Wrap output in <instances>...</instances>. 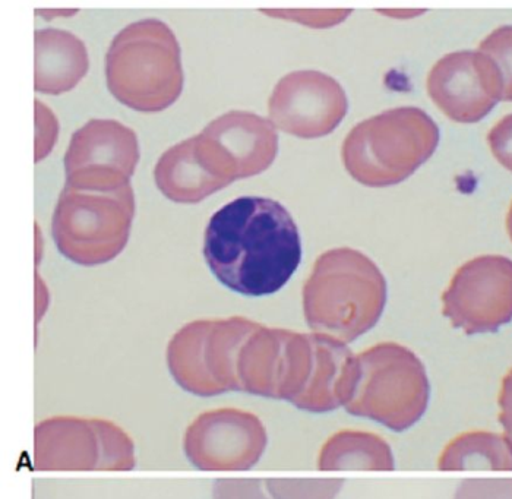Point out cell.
<instances>
[{"instance_id": "10", "label": "cell", "mask_w": 512, "mask_h": 499, "mask_svg": "<svg viewBox=\"0 0 512 499\" xmlns=\"http://www.w3.org/2000/svg\"><path fill=\"white\" fill-rule=\"evenodd\" d=\"M483 47L495 59L493 63L504 81V99L512 100V27L496 31Z\"/></svg>"}, {"instance_id": "6", "label": "cell", "mask_w": 512, "mask_h": 499, "mask_svg": "<svg viewBox=\"0 0 512 499\" xmlns=\"http://www.w3.org/2000/svg\"><path fill=\"white\" fill-rule=\"evenodd\" d=\"M453 306L457 320L470 333L495 331L512 318V262L483 257L460 273Z\"/></svg>"}, {"instance_id": "9", "label": "cell", "mask_w": 512, "mask_h": 499, "mask_svg": "<svg viewBox=\"0 0 512 499\" xmlns=\"http://www.w3.org/2000/svg\"><path fill=\"white\" fill-rule=\"evenodd\" d=\"M90 60L84 41L69 31L46 28L36 31L37 93L59 96L77 87L87 75Z\"/></svg>"}, {"instance_id": "11", "label": "cell", "mask_w": 512, "mask_h": 499, "mask_svg": "<svg viewBox=\"0 0 512 499\" xmlns=\"http://www.w3.org/2000/svg\"><path fill=\"white\" fill-rule=\"evenodd\" d=\"M491 144L495 156L512 170V116L495 128L491 135Z\"/></svg>"}, {"instance_id": "5", "label": "cell", "mask_w": 512, "mask_h": 499, "mask_svg": "<svg viewBox=\"0 0 512 499\" xmlns=\"http://www.w3.org/2000/svg\"><path fill=\"white\" fill-rule=\"evenodd\" d=\"M157 188L179 204H197L237 179L235 167L204 134L169 148L154 170Z\"/></svg>"}, {"instance_id": "2", "label": "cell", "mask_w": 512, "mask_h": 499, "mask_svg": "<svg viewBox=\"0 0 512 499\" xmlns=\"http://www.w3.org/2000/svg\"><path fill=\"white\" fill-rule=\"evenodd\" d=\"M106 80L113 97L129 109L156 113L172 106L185 75L169 25L147 18L123 28L107 50Z\"/></svg>"}, {"instance_id": "4", "label": "cell", "mask_w": 512, "mask_h": 499, "mask_svg": "<svg viewBox=\"0 0 512 499\" xmlns=\"http://www.w3.org/2000/svg\"><path fill=\"white\" fill-rule=\"evenodd\" d=\"M139 161L138 137L116 120L93 119L78 129L66 150V186L119 189L131 185Z\"/></svg>"}, {"instance_id": "7", "label": "cell", "mask_w": 512, "mask_h": 499, "mask_svg": "<svg viewBox=\"0 0 512 499\" xmlns=\"http://www.w3.org/2000/svg\"><path fill=\"white\" fill-rule=\"evenodd\" d=\"M337 84L319 72H295L280 81L270 101L278 126L297 137H321L341 116Z\"/></svg>"}, {"instance_id": "8", "label": "cell", "mask_w": 512, "mask_h": 499, "mask_svg": "<svg viewBox=\"0 0 512 499\" xmlns=\"http://www.w3.org/2000/svg\"><path fill=\"white\" fill-rule=\"evenodd\" d=\"M202 134L226 154L237 179L249 178L276 157L277 135L267 120L246 112H229L205 126Z\"/></svg>"}, {"instance_id": "1", "label": "cell", "mask_w": 512, "mask_h": 499, "mask_svg": "<svg viewBox=\"0 0 512 499\" xmlns=\"http://www.w3.org/2000/svg\"><path fill=\"white\" fill-rule=\"evenodd\" d=\"M204 258L227 289L249 298L283 289L302 261V240L289 211L264 197H240L208 221Z\"/></svg>"}, {"instance_id": "3", "label": "cell", "mask_w": 512, "mask_h": 499, "mask_svg": "<svg viewBox=\"0 0 512 499\" xmlns=\"http://www.w3.org/2000/svg\"><path fill=\"white\" fill-rule=\"evenodd\" d=\"M134 216L131 185L109 191L65 185L53 213V239L60 254L75 264H106L125 249Z\"/></svg>"}]
</instances>
